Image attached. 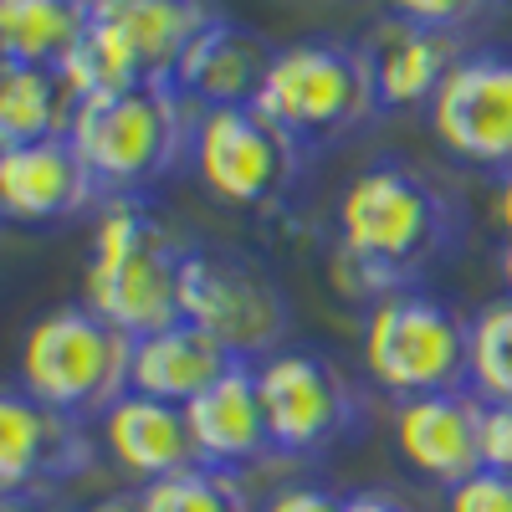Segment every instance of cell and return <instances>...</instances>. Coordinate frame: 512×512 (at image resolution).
I'll return each mask as SVG.
<instances>
[{
  "label": "cell",
  "instance_id": "cell-27",
  "mask_svg": "<svg viewBox=\"0 0 512 512\" xmlns=\"http://www.w3.org/2000/svg\"><path fill=\"white\" fill-rule=\"evenodd\" d=\"M482 456H487L492 472H512V405H487Z\"/></svg>",
  "mask_w": 512,
  "mask_h": 512
},
{
  "label": "cell",
  "instance_id": "cell-12",
  "mask_svg": "<svg viewBox=\"0 0 512 512\" xmlns=\"http://www.w3.org/2000/svg\"><path fill=\"white\" fill-rule=\"evenodd\" d=\"M93 461L82 420L31 400L21 384L0 395V492L41 497V487L77 477Z\"/></svg>",
  "mask_w": 512,
  "mask_h": 512
},
{
  "label": "cell",
  "instance_id": "cell-23",
  "mask_svg": "<svg viewBox=\"0 0 512 512\" xmlns=\"http://www.w3.org/2000/svg\"><path fill=\"white\" fill-rule=\"evenodd\" d=\"M144 512H256L241 477L221 472V466H190L164 482L139 487Z\"/></svg>",
  "mask_w": 512,
  "mask_h": 512
},
{
  "label": "cell",
  "instance_id": "cell-26",
  "mask_svg": "<svg viewBox=\"0 0 512 512\" xmlns=\"http://www.w3.org/2000/svg\"><path fill=\"white\" fill-rule=\"evenodd\" d=\"M256 512H344V497L328 492V487H308V482H292L277 487Z\"/></svg>",
  "mask_w": 512,
  "mask_h": 512
},
{
  "label": "cell",
  "instance_id": "cell-5",
  "mask_svg": "<svg viewBox=\"0 0 512 512\" xmlns=\"http://www.w3.org/2000/svg\"><path fill=\"white\" fill-rule=\"evenodd\" d=\"M216 21L205 0H93L88 41L62 62L77 98L175 82L190 41Z\"/></svg>",
  "mask_w": 512,
  "mask_h": 512
},
{
  "label": "cell",
  "instance_id": "cell-9",
  "mask_svg": "<svg viewBox=\"0 0 512 512\" xmlns=\"http://www.w3.org/2000/svg\"><path fill=\"white\" fill-rule=\"evenodd\" d=\"M190 154H195L205 190L241 210H262V205L282 200L308 159V149L256 103L205 108L195 123Z\"/></svg>",
  "mask_w": 512,
  "mask_h": 512
},
{
  "label": "cell",
  "instance_id": "cell-19",
  "mask_svg": "<svg viewBox=\"0 0 512 512\" xmlns=\"http://www.w3.org/2000/svg\"><path fill=\"white\" fill-rule=\"evenodd\" d=\"M241 359L221 344V338H210L200 323L180 318L169 323L149 338L134 344V374H128V390H139L149 400H164V405H190L200 400L210 384H221Z\"/></svg>",
  "mask_w": 512,
  "mask_h": 512
},
{
  "label": "cell",
  "instance_id": "cell-16",
  "mask_svg": "<svg viewBox=\"0 0 512 512\" xmlns=\"http://www.w3.org/2000/svg\"><path fill=\"white\" fill-rule=\"evenodd\" d=\"M364 52L374 67L379 108H431L451 67L472 47H466L461 31H436L390 16L364 36Z\"/></svg>",
  "mask_w": 512,
  "mask_h": 512
},
{
  "label": "cell",
  "instance_id": "cell-3",
  "mask_svg": "<svg viewBox=\"0 0 512 512\" xmlns=\"http://www.w3.org/2000/svg\"><path fill=\"white\" fill-rule=\"evenodd\" d=\"M134 344L123 328L98 318L88 303H67L41 313L16 354V384L72 420H103L134 374Z\"/></svg>",
  "mask_w": 512,
  "mask_h": 512
},
{
  "label": "cell",
  "instance_id": "cell-18",
  "mask_svg": "<svg viewBox=\"0 0 512 512\" xmlns=\"http://www.w3.org/2000/svg\"><path fill=\"white\" fill-rule=\"evenodd\" d=\"M185 420H190L200 466L241 472V466L272 456L267 410H262V390H256V364H236L221 384H210L200 400L185 405Z\"/></svg>",
  "mask_w": 512,
  "mask_h": 512
},
{
  "label": "cell",
  "instance_id": "cell-28",
  "mask_svg": "<svg viewBox=\"0 0 512 512\" xmlns=\"http://www.w3.org/2000/svg\"><path fill=\"white\" fill-rule=\"evenodd\" d=\"M344 512H415L405 497L395 492H379V487H364V492H349L344 497Z\"/></svg>",
  "mask_w": 512,
  "mask_h": 512
},
{
  "label": "cell",
  "instance_id": "cell-24",
  "mask_svg": "<svg viewBox=\"0 0 512 512\" xmlns=\"http://www.w3.org/2000/svg\"><path fill=\"white\" fill-rule=\"evenodd\" d=\"M492 0H390V16L415 21V26H436V31H466L472 21L487 16Z\"/></svg>",
  "mask_w": 512,
  "mask_h": 512
},
{
  "label": "cell",
  "instance_id": "cell-30",
  "mask_svg": "<svg viewBox=\"0 0 512 512\" xmlns=\"http://www.w3.org/2000/svg\"><path fill=\"white\" fill-rule=\"evenodd\" d=\"M0 512H62V507L47 502V497H6V502H0Z\"/></svg>",
  "mask_w": 512,
  "mask_h": 512
},
{
  "label": "cell",
  "instance_id": "cell-6",
  "mask_svg": "<svg viewBox=\"0 0 512 512\" xmlns=\"http://www.w3.org/2000/svg\"><path fill=\"white\" fill-rule=\"evenodd\" d=\"M256 108L272 113L308 154L349 139L354 128H364L379 113V88L364 41L308 36L277 47Z\"/></svg>",
  "mask_w": 512,
  "mask_h": 512
},
{
  "label": "cell",
  "instance_id": "cell-22",
  "mask_svg": "<svg viewBox=\"0 0 512 512\" xmlns=\"http://www.w3.org/2000/svg\"><path fill=\"white\" fill-rule=\"evenodd\" d=\"M466 390L487 405H512V292L472 318L466 338Z\"/></svg>",
  "mask_w": 512,
  "mask_h": 512
},
{
  "label": "cell",
  "instance_id": "cell-11",
  "mask_svg": "<svg viewBox=\"0 0 512 512\" xmlns=\"http://www.w3.org/2000/svg\"><path fill=\"white\" fill-rule=\"evenodd\" d=\"M431 134L441 149L477 169H512V47H472L441 82Z\"/></svg>",
  "mask_w": 512,
  "mask_h": 512
},
{
  "label": "cell",
  "instance_id": "cell-21",
  "mask_svg": "<svg viewBox=\"0 0 512 512\" xmlns=\"http://www.w3.org/2000/svg\"><path fill=\"white\" fill-rule=\"evenodd\" d=\"M93 26V0H0V67H62Z\"/></svg>",
  "mask_w": 512,
  "mask_h": 512
},
{
  "label": "cell",
  "instance_id": "cell-29",
  "mask_svg": "<svg viewBox=\"0 0 512 512\" xmlns=\"http://www.w3.org/2000/svg\"><path fill=\"white\" fill-rule=\"evenodd\" d=\"M82 512H144V502H139V492H108V497L88 502Z\"/></svg>",
  "mask_w": 512,
  "mask_h": 512
},
{
  "label": "cell",
  "instance_id": "cell-8",
  "mask_svg": "<svg viewBox=\"0 0 512 512\" xmlns=\"http://www.w3.org/2000/svg\"><path fill=\"white\" fill-rule=\"evenodd\" d=\"M466 338L472 318L420 287H400L369 303L364 359L379 390H390L395 400H420L466 384Z\"/></svg>",
  "mask_w": 512,
  "mask_h": 512
},
{
  "label": "cell",
  "instance_id": "cell-17",
  "mask_svg": "<svg viewBox=\"0 0 512 512\" xmlns=\"http://www.w3.org/2000/svg\"><path fill=\"white\" fill-rule=\"evenodd\" d=\"M98 436H103L108 456H113L139 487L200 466V451H195V436H190L185 410H180V405H164V400H149V395H139V390H128V395L98 420Z\"/></svg>",
  "mask_w": 512,
  "mask_h": 512
},
{
  "label": "cell",
  "instance_id": "cell-14",
  "mask_svg": "<svg viewBox=\"0 0 512 512\" xmlns=\"http://www.w3.org/2000/svg\"><path fill=\"white\" fill-rule=\"evenodd\" d=\"M103 190L72 139L0 149V210L16 226H57L98 205Z\"/></svg>",
  "mask_w": 512,
  "mask_h": 512
},
{
  "label": "cell",
  "instance_id": "cell-10",
  "mask_svg": "<svg viewBox=\"0 0 512 512\" xmlns=\"http://www.w3.org/2000/svg\"><path fill=\"white\" fill-rule=\"evenodd\" d=\"M272 456H318L333 451L359 425V390L333 359L313 349H282L256 364Z\"/></svg>",
  "mask_w": 512,
  "mask_h": 512
},
{
  "label": "cell",
  "instance_id": "cell-25",
  "mask_svg": "<svg viewBox=\"0 0 512 512\" xmlns=\"http://www.w3.org/2000/svg\"><path fill=\"white\" fill-rule=\"evenodd\" d=\"M446 512H512V472L482 466L477 477L446 492Z\"/></svg>",
  "mask_w": 512,
  "mask_h": 512
},
{
  "label": "cell",
  "instance_id": "cell-2",
  "mask_svg": "<svg viewBox=\"0 0 512 512\" xmlns=\"http://www.w3.org/2000/svg\"><path fill=\"white\" fill-rule=\"evenodd\" d=\"M200 108L185 103L169 82L154 88H123V93H93L82 98L72 144L88 159L93 180L108 200H128L134 190H149L195 149Z\"/></svg>",
  "mask_w": 512,
  "mask_h": 512
},
{
  "label": "cell",
  "instance_id": "cell-7",
  "mask_svg": "<svg viewBox=\"0 0 512 512\" xmlns=\"http://www.w3.org/2000/svg\"><path fill=\"white\" fill-rule=\"evenodd\" d=\"M180 313L241 359L262 364L287 349L292 303L282 282L236 246H190L180 267Z\"/></svg>",
  "mask_w": 512,
  "mask_h": 512
},
{
  "label": "cell",
  "instance_id": "cell-4",
  "mask_svg": "<svg viewBox=\"0 0 512 512\" xmlns=\"http://www.w3.org/2000/svg\"><path fill=\"white\" fill-rule=\"evenodd\" d=\"M185 251L169 226L134 200H113L93 236L88 267V308L123 328L128 338H149L180 323V267Z\"/></svg>",
  "mask_w": 512,
  "mask_h": 512
},
{
  "label": "cell",
  "instance_id": "cell-31",
  "mask_svg": "<svg viewBox=\"0 0 512 512\" xmlns=\"http://www.w3.org/2000/svg\"><path fill=\"white\" fill-rule=\"evenodd\" d=\"M497 216H502V226H507V236H512V169H507L502 195H497Z\"/></svg>",
  "mask_w": 512,
  "mask_h": 512
},
{
  "label": "cell",
  "instance_id": "cell-20",
  "mask_svg": "<svg viewBox=\"0 0 512 512\" xmlns=\"http://www.w3.org/2000/svg\"><path fill=\"white\" fill-rule=\"evenodd\" d=\"M77 88L62 67H0V149L72 139Z\"/></svg>",
  "mask_w": 512,
  "mask_h": 512
},
{
  "label": "cell",
  "instance_id": "cell-13",
  "mask_svg": "<svg viewBox=\"0 0 512 512\" xmlns=\"http://www.w3.org/2000/svg\"><path fill=\"white\" fill-rule=\"evenodd\" d=\"M482 431H487V400L477 390H441V395H420L400 400L395 410V446L415 466L420 477L441 482L446 492L461 487L466 477H477L487 456H482Z\"/></svg>",
  "mask_w": 512,
  "mask_h": 512
},
{
  "label": "cell",
  "instance_id": "cell-1",
  "mask_svg": "<svg viewBox=\"0 0 512 512\" xmlns=\"http://www.w3.org/2000/svg\"><path fill=\"white\" fill-rule=\"evenodd\" d=\"M461 231V200L415 164H369L338 195V262L369 303L415 287L461 246Z\"/></svg>",
  "mask_w": 512,
  "mask_h": 512
},
{
  "label": "cell",
  "instance_id": "cell-15",
  "mask_svg": "<svg viewBox=\"0 0 512 512\" xmlns=\"http://www.w3.org/2000/svg\"><path fill=\"white\" fill-rule=\"evenodd\" d=\"M272 57H277V47L262 31L236 26L231 16H216L190 41V52L180 57L169 88H175L185 103H195L200 113L205 108L256 103V98H262L267 72H272Z\"/></svg>",
  "mask_w": 512,
  "mask_h": 512
}]
</instances>
